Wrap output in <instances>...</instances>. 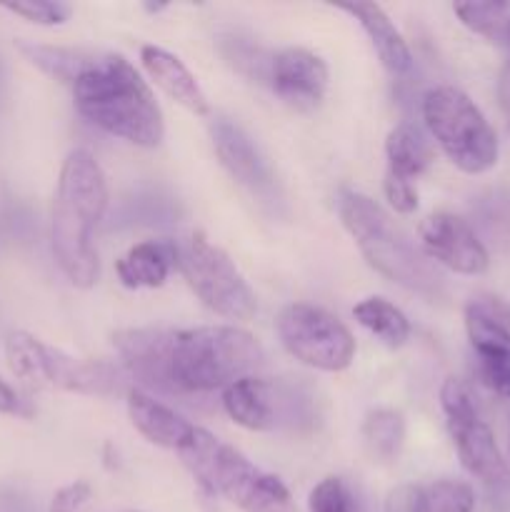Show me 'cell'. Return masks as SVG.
I'll use <instances>...</instances> for the list:
<instances>
[{
    "label": "cell",
    "mask_w": 510,
    "mask_h": 512,
    "mask_svg": "<svg viewBox=\"0 0 510 512\" xmlns=\"http://www.w3.org/2000/svg\"><path fill=\"white\" fill-rule=\"evenodd\" d=\"M108 210V180L90 150H73L60 168L50 213L55 263L75 288H93L100 275L95 230Z\"/></svg>",
    "instance_id": "6da1fadb"
},
{
    "label": "cell",
    "mask_w": 510,
    "mask_h": 512,
    "mask_svg": "<svg viewBox=\"0 0 510 512\" xmlns=\"http://www.w3.org/2000/svg\"><path fill=\"white\" fill-rule=\"evenodd\" d=\"M75 108L105 133L138 148L163 143L165 120L153 90L123 55H95L73 83Z\"/></svg>",
    "instance_id": "7a4b0ae2"
},
{
    "label": "cell",
    "mask_w": 510,
    "mask_h": 512,
    "mask_svg": "<svg viewBox=\"0 0 510 512\" xmlns=\"http://www.w3.org/2000/svg\"><path fill=\"white\" fill-rule=\"evenodd\" d=\"M263 345L235 325L173 330L168 378L173 393H210L250 378L263 365Z\"/></svg>",
    "instance_id": "3957f363"
},
{
    "label": "cell",
    "mask_w": 510,
    "mask_h": 512,
    "mask_svg": "<svg viewBox=\"0 0 510 512\" xmlns=\"http://www.w3.org/2000/svg\"><path fill=\"white\" fill-rule=\"evenodd\" d=\"M338 215L370 268L428 300L443 295V278L373 198L355 190L338 195Z\"/></svg>",
    "instance_id": "277c9868"
},
{
    "label": "cell",
    "mask_w": 510,
    "mask_h": 512,
    "mask_svg": "<svg viewBox=\"0 0 510 512\" xmlns=\"http://www.w3.org/2000/svg\"><path fill=\"white\" fill-rule=\"evenodd\" d=\"M178 455L200 488L230 500L243 512H295L283 480L255 468L243 453L220 443L208 430L195 428Z\"/></svg>",
    "instance_id": "5b68a950"
},
{
    "label": "cell",
    "mask_w": 510,
    "mask_h": 512,
    "mask_svg": "<svg viewBox=\"0 0 510 512\" xmlns=\"http://www.w3.org/2000/svg\"><path fill=\"white\" fill-rule=\"evenodd\" d=\"M423 120L450 163L468 175L498 163V135L478 105L453 85H438L423 98Z\"/></svg>",
    "instance_id": "8992f818"
},
{
    "label": "cell",
    "mask_w": 510,
    "mask_h": 512,
    "mask_svg": "<svg viewBox=\"0 0 510 512\" xmlns=\"http://www.w3.org/2000/svg\"><path fill=\"white\" fill-rule=\"evenodd\" d=\"M5 360L10 373L30 388H58L80 395H118L123 390V375L115 365L70 358L25 330L8 335Z\"/></svg>",
    "instance_id": "52a82bcc"
},
{
    "label": "cell",
    "mask_w": 510,
    "mask_h": 512,
    "mask_svg": "<svg viewBox=\"0 0 510 512\" xmlns=\"http://www.w3.org/2000/svg\"><path fill=\"white\" fill-rule=\"evenodd\" d=\"M178 268L195 295L228 320H250L258 300L230 255L195 230L178 245Z\"/></svg>",
    "instance_id": "ba28073f"
},
{
    "label": "cell",
    "mask_w": 510,
    "mask_h": 512,
    "mask_svg": "<svg viewBox=\"0 0 510 512\" xmlns=\"http://www.w3.org/2000/svg\"><path fill=\"white\" fill-rule=\"evenodd\" d=\"M280 343L295 360L323 373H340L355 358V338L338 315L308 303L285 305L278 320Z\"/></svg>",
    "instance_id": "9c48e42d"
},
{
    "label": "cell",
    "mask_w": 510,
    "mask_h": 512,
    "mask_svg": "<svg viewBox=\"0 0 510 512\" xmlns=\"http://www.w3.org/2000/svg\"><path fill=\"white\" fill-rule=\"evenodd\" d=\"M440 408L445 413V423L463 468L488 485L508 483V465L500 455L493 430L480 418L473 393L463 380H445L440 388Z\"/></svg>",
    "instance_id": "30bf717a"
},
{
    "label": "cell",
    "mask_w": 510,
    "mask_h": 512,
    "mask_svg": "<svg viewBox=\"0 0 510 512\" xmlns=\"http://www.w3.org/2000/svg\"><path fill=\"white\" fill-rule=\"evenodd\" d=\"M300 395L293 388H285L280 383H270L265 378L238 380L223 390V408L233 423L245 430H278L283 425L298 423V415L303 405H295Z\"/></svg>",
    "instance_id": "8fae6325"
},
{
    "label": "cell",
    "mask_w": 510,
    "mask_h": 512,
    "mask_svg": "<svg viewBox=\"0 0 510 512\" xmlns=\"http://www.w3.org/2000/svg\"><path fill=\"white\" fill-rule=\"evenodd\" d=\"M465 330L478 355L483 383L510 403V320L493 303H470L465 308Z\"/></svg>",
    "instance_id": "7c38bea8"
},
{
    "label": "cell",
    "mask_w": 510,
    "mask_h": 512,
    "mask_svg": "<svg viewBox=\"0 0 510 512\" xmlns=\"http://www.w3.org/2000/svg\"><path fill=\"white\" fill-rule=\"evenodd\" d=\"M420 245L428 260L458 275H480L488 270V250L460 215L433 213L420 223Z\"/></svg>",
    "instance_id": "4fadbf2b"
},
{
    "label": "cell",
    "mask_w": 510,
    "mask_h": 512,
    "mask_svg": "<svg viewBox=\"0 0 510 512\" xmlns=\"http://www.w3.org/2000/svg\"><path fill=\"white\" fill-rule=\"evenodd\" d=\"M268 80L285 105L300 113H313L328 90V65L305 48H285L270 58Z\"/></svg>",
    "instance_id": "5bb4252c"
},
{
    "label": "cell",
    "mask_w": 510,
    "mask_h": 512,
    "mask_svg": "<svg viewBox=\"0 0 510 512\" xmlns=\"http://www.w3.org/2000/svg\"><path fill=\"white\" fill-rule=\"evenodd\" d=\"M210 133H213L215 155L230 173V178L238 180L253 195L270 198L275 190L273 173L260 155L258 145L248 138V133L240 125L230 123L228 118H215Z\"/></svg>",
    "instance_id": "9a60e30c"
},
{
    "label": "cell",
    "mask_w": 510,
    "mask_h": 512,
    "mask_svg": "<svg viewBox=\"0 0 510 512\" xmlns=\"http://www.w3.org/2000/svg\"><path fill=\"white\" fill-rule=\"evenodd\" d=\"M170 338H173V330L125 328L113 335V348L118 350L130 378L143 380L145 385H153V388L170 390Z\"/></svg>",
    "instance_id": "2e32d148"
},
{
    "label": "cell",
    "mask_w": 510,
    "mask_h": 512,
    "mask_svg": "<svg viewBox=\"0 0 510 512\" xmlns=\"http://www.w3.org/2000/svg\"><path fill=\"white\" fill-rule=\"evenodd\" d=\"M128 415L133 428L148 443L165 450H175V453H180L188 445L195 428H198V425L188 423L180 413H175L173 408L138 388L128 390Z\"/></svg>",
    "instance_id": "e0dca14e"
},
{
    "label": "cell",
    "mask_w": 510,
    "mask_h": 512,
    "mask_svg": "<svg viewBox=\"0 0 510 512\" xmlns=\"http://www.w3.org/2000/svg\"><path fill=\"white\" fill-rule=\"evenodd\" d=\"M140 63H143L145 73L155 80V85L168 98H173L175 103H180L185 110L195 115L210 113V103L205 98L203 88H200L195 75L185 68V63L178 55H173L165 48H158V45H143L140 48Z\"/></svg>",
    "instance_id": "ac0fdd59"
},
{
    "label": "cell",
    "mask_w": 510,
    "mask_h": 512,
    "mask_svg": "<svg viewBox=\"0 0 510 512\" xmlns=\"http://www.w3.org/2000/svg\"><path fill=\"white\" fill-rule=\"evenodd\" d=\"M178 268V245L168 240H145L133 245L115 263V273L125 288H160Z\"/></svg>",
    "instance_id": "d6986e66"
},
{
    "label": "cell",
    "mask_w": 510,
    "mask_h": 512,
    "mask_svg": "<svg viewBox=\"0 0 510 512\" xmlns=\"http://www.w3.org/2000/svg\"><path fill=\"white\" fill-rule=\"evenodd\" d=\"M343 13L353 15L360 23V28L365 30V35L370 38V45L378 53L380 63L390 70L393 75L408 73L410 65H413V55H410L408 43L400 35V30L395 28L393 20L385 15V10L375 3H345L338 5Z\"/></svg>",
    "instance_id": "ffe728a7"
},
{
    "label": "cell",
    "mask_w": 510,
    "mask_h": 512,
    "mask_svg": "<svg viewBox=\"0 0 510 512\" xmlns=\"http://www.w3.org/2000/svg\"><path fill=\"white\" fill-rule=\"evenodd\" d=\"M385 158H388L385 178L415 183V178H420L428 170V165L433 163V150H430V143L415 125L403 123L388 133Z\"/></svg>",
    "instance_id": "44dd1931"
},
{
    "label": "cell",
    "mask_w": 510,
    "mask_h": 512,
    "mask_svg": "<svg viewBox=\"0 0 510 512\" xmlns=\"http://www.w3.org/2000/svg\"><path fill=\"white\" fill-rule=\"evenodd\" d=\"M15 48H18V53L23 55L30 65L43 70L50 78L70 85H73L75 78L83 73L85 65L95 58L93 53H85V50L63 48V45L30 43V40H15Z\"/></svg>",
    "instance_id": "7402d4cb"
},
{
    "label": "cell",
    "mask_w": 510,
    "mask_h": 512,
    "mask_svg": "<svg viewBox=\"0 0 510 512\" xmlns=\"http://www.w3.org/2000/svg\"><path fill=\"white\" fill-rule=\"evenodd\" d=\"M355 320L363 325L368 333L383 340L390 348H400L410 338V323L403 310L395 308L385 298H365L353 308Z\"/></svg>",
    "instance_id": "603a6c76"
},
{
    "label": "cell",
    "mask_w": 510,
    "mask_h": 512,
    "mask_svg": "<svg viewBox=\"0 0 510 512\" xmlns=\"http://www.w3.org/2000/svg\"><path fill=\"white\" fill-rule=\"evenodd\" d=\"M453 10L465 28L510 50V3H455Z\"/></svg>",
    "instance_id": "cb8c5ba5"
},
{
    "label": "cell",
    "mask_w": 510,
    "mask_h": 512,
    "mask_svg": "<svg viewBox=\"0 0 510 512\" xmlns=\"http://www.w3.org/2000/svg\"><path fill=\"white\" fill-rule=\"evenodd\" d=\"M363 440L368 453L380 463H393L405 443V420L398 410L380 408L365 418Z\"/></svg>",
    "instance_id": "d4e9b609"
},
{
    "label": "cell",
    "mask_w": 510,
    "mask_h": 512,
    "mask_svg": "<svg viewBox=\"0 0 510 512\" xmlns=\"http://www.w3.org/2000/svg\"><path fill=\"white\" fill-rule=\"evenodd\" d=\"M420 508L423 512H473L475 490L463 480H433L420 485Z\"/></svg>",
    "instance_id": "484cf974"
},
{
    "label": "cell",
    "mask_w": 510,
    "mask_h": 512,
    "mask_svg": "<svg viewBox=\"0 0 510 512\" xmlns=\"http://www.w3.org/2000/svg\"><path fill=\"white\" fill-rule=\"evenodd\" d=\"M310 512H358L353 493L343 478H323L308 495Z\"/></svg>",
    "instance_id": "4316f807"
},
{
    "label": "cell",
    "mask_w": 510,
    "mask_h": 512,
    "mask_svg": "<svg viewBox=\"0 0 510 512\" xmlns=\"http://www.w3.org/2000/svg\"><path fill=\"white\" fill-rule=\"evenodd\" d=\"M8 13L20 15L38 25H60L70 18L73 8L65 3H50V0H25V3H5Z\"/></svg>",
    "instance_id": "83f0119b"
},
{
    "label": "cell",
    "mask_w": 510,
    "mask_h": 512,
    "mask_svg": "<svg viewBox=\"0 0 510 512\" xmlns=\"http://www.w3.org/2000/svg\"><path fill=\"white\" fill-rule=\"evenodd\" d=\"M383 193L385 200L390 203V208L400 215H410L418 208V190L415 183H405V180L395 178H383Z\"/></svg>",
    "instance_id": "f1b7e54d"
},
{
    "label": "cell",
    "mask_w": 510,
    "mask_h": 512,
    "mask_svg": "<svg viewBox=\"0 0 510 512\" xmlns=\"http://www.w3.org/2000/svg\"><path fill=\"white\" fill-rule=\"evenodd\" d=\"M93 498V488L85 480H75V483L65 485L50 500L48 512H78L88 500Z\"/></svg>",
    "instance_id": "f546056e"
},
{
    "label": "cell",
    "mask_w": 510,
    "mask_h": 512,
    "mask_svg": "<svg viewBox=\"0 0 510 512\" xmlns=\"http://www.w3.org/2000/svg\"><path fill=\"white\" fill-rule=\"evenodd\" d=\"M0 415H15V418H33L35 410L20 393H15L13 385L0 378Z\"/></svg>",
    "instance_id": "4dcf8cb0"
},
{
    "label": "cell",
    "mask_w": 510,
    "mask_h": 512,
    "mask_svg": "<svg viewBox=\"0 0 510 512\" xmlns=\"http://www.w3.org/2000/svg\"><path fill=\"white\" fill-rule=\"evenodd\" d=\"M385 512H423L420 508V495L415 485H400L390 490L385 500Z\"/></svg>",
    "instance_id": "1f68e13d"
},
{
    "label": "cell",
    "mask_w": 510,
    "mask_h": 512,
    "mask_svg": "<svg viewBox=\"0 0 510 512\" xmlns=\"http://www.w3.org/2000/svg\"><path fill=\"white\" fill-rule=\"evenodd\" d=\"M498 95H500V108H503L505 118H508V125H510V60L503 68V73H500Z\"/></svg>",
    "instance_id": "d6a6232c"
},
{
    "label": "cell",
    "mask_w": 510,
    "mask_h": 512,
    "mask_svg": "<svg viewBox=\"0 0 510 512\" xmlns=\"http://www.w3.org/2000/svg\"><path fill=\"white\" fill-rule=\"evenodd\" d=\"M0 85H3V65H0Z\"/></svg>",
    "instance_id": "836d02e7"
},
{
    "label": "cell",
    "mask_w": 510,
    "mask_h": 512,
    "mask_svg": "<svg viewBox=\"0 0 510 512\" xmlns=\"http://www.w3.org/2000/svg\"><path fill=\"white\" fill-rule=\"evenodd\" d=\"M125 512H143V510H125Z\"/></svg>",
    "instance_id": "e575fe53"
}]
</instances>
